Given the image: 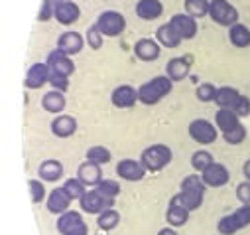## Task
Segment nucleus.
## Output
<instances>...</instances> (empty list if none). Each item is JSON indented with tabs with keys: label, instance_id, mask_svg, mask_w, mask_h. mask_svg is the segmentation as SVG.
Instances as JSON below:
<instances>
[{
	"label": "nucleus",
	"instance_id": "obj_1",
	"mask_svg": "<svg viewBox=\"0 0 250 235\" xmlns=\"http://www.w3.org/2000/svg\"><path fill=\"white\" fill-rule=\"evenodd\" d=\"M169 91H171V79L169 77H154L138 89V99L144 105H154L164 95H167Z\"/></svg>",
	"mask_w": 250,
	"mask_h": 235
},
{
	"label": "nucleus",
	"instance_id": "obj_2",
	"mask_svg": "<svg viewBox=\"0 0 250 235\" xmlns=\"http://www.w3.org/2000/svg\"><path fill=\"white\" fill-rule=\"evenodd\" d=\"M209 16L217 24L229 26V28L238 22V12L229 0H211L209 2Z\"/></svg>",
	"mask_w": 250,
	"mask_h": 235
},
{
	"label": "nucleus",
	"instance_id": "obj_3",
	"mask_svg": "<svg viewBox=\"0 0 250 235\" xmlns=\"http://www.w3.org/2000/svg\"><path fill=\"white\" fill-rule=\"evenodd\" d=\"M169 160H171V150L166 144H152L142 152L140 162L144 164L146 170L156 172V170H162Z\"/></svg>",
	"mask_w": 250,
	"mask_h": 235
},
{
	"label": "nucleus",
	"instance_id": "obj_4",
	"mask_svg": "<svg viewBox=\"0 0 250 235\" xmlns=\"http://www.w3.org/2000/svg\"><path fill=\"white\" fill-rule=\"evenodd\" d=\"M57 231L61 235H87V225L77 212H65L57 219Z\"/></svg>",
	"mask_w": 250,
	"mask_h": 235
},
{
	"label": "nucleus",
	"instance_id": "obj_5",
	"mask_svg": "<svg viewBox=\"0 0 250 235\" xmlns=\"http://www.w3.org/2000/svg\"><path fill=\"white\" fill-rule=\"evenodd\" d=\"M124 24H126V22H124V16L122 14L108 10V12H103L99 16V20H97L95 26L99 28V32L103 36H118L124 30Z\"/></svg>",
	"mask_w": 250,
	"mask_h": 235
},
{
	"label": "nucleus",
	"instance_id": "obj_6",
	"mask_svg": "<svg viewBox=\"0 0 250 235\" xmlns=\"http://www.w3.org/2000/svg\"><path fill=\"white\" fill-rule=\"evenodd\" d=\"M189 135L193 141H197L199 144H211L217 141V129L205 121V119H195L189 123Z\"/></svg>",
	"mask_w": 250,
	"mask_h": 235
},
{
	"label": "nucleus",
	"instance_id": "obj_7",
	"mask_svg": "<svg viewBox=\"0 0 250 235\" xmlns=\"http://www.w3.org/2000/svg\"><path fill=\"white\" fill-rule=\"evenodd\" d=\"M201 178H203L205 186H209V188H221V186H225L229 182L230 174H229V170H227L225 164L213 162L209 168H205L201 172Z\"/></svg>",
	"mask_w": 250,
	"mask_h": 235
},
{
	"label": "nucleus",
	"instance_id": "obj_8",
	"mask_svg": "<svg viewBox=\"0 0 250 235\" xmlns=\"http://www.w3.org/2000/svg\"><path fill=\"white\" fill-rule=\"evenodd\" d=\"M79 202H81L83 212H87V213H101V212L108 210L114 200L112 198H104L101 192L93 190V192H85V196Z\"/></svg>",
	"mask_w": 250,
	"mask_h": 235
},
{
	"label": "nucleus",
	"instance_id": "obj_9",
	"mask_svg": "<svg viewBox=\"0 0 250 235\" xmlns=\"http://www.w3.org/2000/svg\"><path fill=\"white\" fill-rule=\"evenodd\" d=\"M47 68H49V71H55V73H61V75L69 77L73 73V70H75V64L71 62V57L67 53H63L61 49H55L47 57Z\"/></svg>",
	"mask_w": 250,
	"mask_h": 235
},
{
	"label": "nucleus",
	"instance_id": "obj_10",
	"mask_svg": "<svg viewBox=\"0 0 250 235\" xmlns=\"http://www.w3.org/2000/svg\"><path fill=\"white\" fill-rule=\"evenodd\" d=\"M171 28L177 32V36L181 40H189L197 34V24H195V18H191L189 14H175L171 16L169 20Z\"/></svg>",
	"mask_w": 250,
	"mask_h": 235
},
{
	"label": "nucleus",
	"instance_id": "obj_11",
	"mask_svg": "<svg viewBox=\"0 0 250 235\" xmlns=\"http://www.w3.org/2000/svg\"><path fill=\"white\" fill-rule=\"evenodd\" d=\"M116 174L124 180H130V182H136V180H142L144 174H146V168L142 162H136V160H120L118 166H116Z\"/></svg>",
	"mask_w": 250,
	"mask_h": 235
},
{
	"label": "nucleus",
	"instance_id": "obj_12",
	"mask_svg": "<svg viewBox=\"0 0 250 235\" xmlns=\"http://www.w3.org/2000/svg\"><path fill=\"white\" fill-rule=\"evenodd\" d=\"M203 194L205 192H201V190H181L177 196L171 198L169 204H177V206L191 212V210H197L203 204Z\"/></svg>",
	"mask_w": 250,
	"mask_h": 235
},
{
	"label": "nucleus",
	"instance_id": "obj_13",
	"mask_svg": "<svg viewBox=\"0 0 250 235\" xmlns=\"http://www.w3.org/2000/svg\"><path fill=\"white\" fill-rule=\"evenodd\" d=\"M53 16L61 22V24H73L79 18V6L69 2V0H61L53 6Z\"/></svg>",
	"mask_w": 250,
	"mask_h": 235
},
{
	"label": "nucleus",
	"instance_id": "obj_14",
	"mask_svg": "<svg viewBox=\"0 0 250 235\" xmlns=\"http://www.w3.org/2000/svg\"><path fill=\"white\" fill-rule=\"evenodd\" d=\"M138 99V91L130 85H120L112 91V103L118 107V109H128L136 103Z\"/></svg>",
	"mask_w": 250,
	"mask_h": 235
},
{
	"label": "nucleus",
	"instance_id": "obj_15",
	"mask_svg": "<svg viewBox=\"0 0 250 235\" xmlns=\"http://www.w3.org/2000/svg\"><path fill=\"white\" fill-rule=\"evenodd\" d=\"M69 204H71V198H69V194L63 188H55L49 194V198H47V210L51 213H59V215L65 213L67 208H69Z\"/></svg>",
	"mask_w": 250,
	"mask_h": 235
},
{
	"label": "nucleus",
	"instance_id": "obj_16",
	"mask_svg": "<svg viewBox=\"0 0 250 235\" xmlns=\"http://www.w3.org/2000/svg\"><path fill=\"white\" fill-rule=\"evenodd\" d=\"M77 178L85 184V186H97L103 178H101V166L87 160L79 166V172H77Z\"/></svg>",
	"mask_w": 250,
	"mask_h": 235
},
{
	"label": "nucleus",
	"instance_id": "obj_17",
	"mask_svg": "<svg viewBox=\"0 0 250 235\" xmlns=\"http://www.w3.org/2000/svg\"><path fill=\"white\" fill-rule=\"evenodd\" d=\"M51 131L59 139H67V137H71L77 131V121L73 119V117H69V115H61V117H57V119L51 123Z\"/></svg>",
	"mask_w": 250,
	"mask_h": 235
},
{
	"label": "nucleus",
	"instance_id": "obj_18",
	"mask_svg": "<svg viewBox=\"0 0 250 235\" xmlns=\"http://www.w3.org/2000/svg\"><path fill=\"white\" fill-rule=\"evenodd\" d=\"M47 79H49V68H47V64H34V66L28 70L26 87L38 89V87H42Z\"/></svg>",
	"mask_w": 250,
	"mask_h": 235
},
{
	"label": "nucleus",
	"instance_id": "obj_19",
	"mask_svg": "<svg viewBox=\"0 0 250 235\" xmlns=\"http://www.w3.org/2000/svg\"><path fill=\"white\" fill-rule=\"evenodd\" d=\"M81 47H83V38L77 32H65V34H61L59 40H57V49H61L67 55L81 51Z\"/></svg>",
	"mask_w": 250,
	"mask_h": 235
},
{
	"label": "nucleus",
	"instance_id": "obj_20",
	"mask_svg": "<svg viewBox=\"0 0 250 235\" xmlns=\"http://www.w3.org/2000/svg\"><path fill=\"white\" fill-rule=\"evenodd\" d=\"M238 99H240V93L234 87H219L213 101H215V105H219V109H230V111H234Z\"/></svg>",
	"mask_w": 250,
	"mask_h": 235
},
{
	"label": "nucleus",
	"instance_id": "obj_21",
	"mask_svg": "<svg viewBox=\"0 0 250 235\" xmlns=\"http://www.w3.org/2000/svg\"><path fill=\"white\" fill-rule=\"evenodd\" d=\"M215 123L223 133H229V131H232L234 127L240 125V117L230 109H219L217 115H215Z\"/></svg>",
	"mask_w": 250,
	"mask_h": 235
},
{
	"label": "nucleus",
	"instance_id": "obj_22",
	"mask_svg": "<svg viewBox=\"0 0 250 235\" xmlns=\"http://www.w3.org/2000/svg\"><path fill=\"white\" fill-rule=\"evenodd\" d=\"M162 2L160 0H140L136 4V14L144 20H156L162 14Z\"/></svg>",
	"mask_w": 250,
	"mask_h": 235
},
{
	"label": "nucleus",
	"instance_id": "obj_23",
	"mask_svg": "<svg viewBox=\"0 0 250 235\" xmlns=\"http://www.w3.org/2000/svg\"><path fill=\"white\" fill-rule=\"evenodd\" d=\"M134 49H136V55L140 57V60H144V62H152V60H156V57L160 55V46L154 40H150V38L140 40Z\"/></svg>",
	"mask_w": 250,
	"mask_h": 235
},
{
	"label": "nucleus",
	"instance_id": "obj_24",
	"mask_svg": "<svg viewBox=\"0 0 250 235\" xmlns=\"http://www.w3.org/2000/svg\"><path fill=\"white\" fill-rule=\"evenodd\" d=\"M187 73H189V64H187V60H183V57H173V60H169L167 77L171 81H181L187 77Z\"/></svg>",
	"mask_w": 250,
	"mask_h": 235
},
{
	"label": "nucleus",
	"instance_id": "obj_25",
	"mask_svg": "<svg viewBox=\"0 0 250 235\" xmlns=\"http://www.w3.org/2000/svg\"><path fill=\"white\" fill-rule=\"evenodd\" d=\"M229 38H230V44L234 47H248L250 46V30L244 24H238L236 22L234 26H230Z\"/></svg>",
	"mask_w": 250,
	"mask_h": 235
},
{
	"label": "nucleus",
	"instance_id": "obj_26",
	"mask_svg": "<svg viewBox=\"0 0 250 235\" xmlns=\"http://www.w3.org/2000/svg\"><path fill=\"white\" fill-rule=\"evenodd\" d=\"M61 174H63V166H61V162H57V160H45L40 166V178H43L47 182L59 180Z\"/></svg>",
	"mask_w": 250,
	"mask_h": 235
},
{
	"label": "nucleus",
	"instance_id": "obj_27",
	"mask_svg": "<svg viewBox=\"0 0 250 235\" xmlns=\"http://www.w3.org/2000/svg\"><path fill=\"white\" fill-rule=\"evenodd\" d=\"M42 105L49 113H59V111H63V107H65V97H63V93H61V91H55L53 89V91H49V93L43 95Z\"/></svg>",
	"mask_w": 250,
	"mask_h": 235
},
{
	"label": "nucleus",
	"instance_id": "obj_28",
	"mask_svg": "<svg viewBox=\"0 0 250 235\" xmlns=\"http://www.w3.org/2000/svg\"><path fill=\"white\" fill-rule=\"evenodd\" d=\"M158 40H160L162 46H166V47H177L179 42H181V38L177 36V32L171 28L169 22L158 28Z\"/></svg>",
	"mask_w": 250,
	"mask_h": 235
},
{
	"label": "nucleus",
	"instance_id": "obj_29",
	"mask_svg": "<svg viewBox=\"0 0 250 235\" xmlns=\"http://www.w3.org/2000/svg\"><path fill=\"white\" fill-rule=\"evenodd\" d=\"M166 217H167L169 225L179 227V225H183L187 219H189V210H185V208H181V206H177V204H169Z\"/></svg>",
	"mask_w": 250,
	"mask_h": 235
},
{
	"label": "nucleus",
	"instance_id": "obj_30",
	"mask_svg": "<svg viewBox=\"0 0 250 235\" xmlns=\"http://www.w3.org/2000/svg\"><path fill=\"white\" fill-rule=\"evenodd\" d=\"M185 10L191 18H203L209 14V0H185Z\"/></svg>",
	"mask_w": 250,
	"mask_h": 235
},
{
	"label": "nucleus",
	"instance_id": "obj_31",
	"mask_svg": "<svg viewBox=\"0 0 250 235\" xmlns=\"http://www.w3.org/2000/svg\"><path fill=\"white\" fill-rule=\"evenodd\" d=\"M118 221H120V215H118V212H114V210H104V212H101L99 213V219H97V223H99V227L101 229H114L116 225H118Z\"/></svg>",
	"mask_w": 250,
	"mask_h": 235
},
{
	"label": "nucleus",
	"instance_id": "obj_32",
	"mask_svg": "<svg viewBox=\"0 0 250 235\" xmlns=\"http://www.w3.org/2000/svg\"><path fill=\"white\" fill-rule=\"evenodd\" d=\"M63 190L69 194L71 200H81L85 196V184L79 180V178H69L65 184H63Z\"/></svg>",
	"mask_w": 250,
	"mask_h": 235
},
{
	"label": "nucleus",
	"instance_id": "obj_33",
	"mask_svg": "<svg viewBox=\"0 0 250 235\" xmlns=\"http://www.w3.org/2000/svg\"><path fill=\"white\" fill-rule=\"evenodd\" d=\"M217 229H219V233H221V235H234V233L240 229V225L236 223L234 215H232V213H229V215H225V217H221V219H219Z\"/></svg>",
	"mask_w": 250,
	"mask_h": 235
},
{
	"label": "nucleus",
	"instance_id": "obj_34",
	"mask_svg": "<svg viewBox=\"0 0 250 235\" xmlns=\"http://www.w3.org/2000/svg\"><path fill=\"white\" fill-rule=\"evenodd\" d=\"M213 164V156H211V152H207V150H197L193 156H191V166L195 168V170H199V172H203L205 168H209Z\"/></svg>",
	"mask_w": 250,
	"mask_h": 235
},
{
	"label": "nucleus",
	"instance_id": "obj_35",
	"mask_svg": "<svg viewBox=\"0 0 250 235\" xmlns=\"http://www.w3.org/2000/svg\"><path fill=\"white\" fill-rule=\"evenodd\" d=\"M87 160H91V162H95V164L101 166V164H104V162L110 160V152L104 146H91L87 150Z\"/></svg>",
	"mask_w": 250,
	"mask_h": 235
},
{
	"label": "nucleus",
	"instance_id": "obj_36",
	"mask_svg": "<svg viewBox=\"0 0 250 235\" xmlns=\"http://www.w3.org/2000/svg\"><path fill=\"white\" fill-rule=\"evenodd\" d=\"M97 192H101L104 198H112L114 200V196H118V192H120V186L114 180H101L97 184Z\"/></svg>",
	"mask_w": 250,
	"mask_h": 235
},
{
	"label": "nucleus",
	"instance_id": "obj_37",
	"mask_svg": "<svg viewBox=\"0 0 250 235\" xmlns=\"http://www.w3.org/2000/svg\"><path fill=\"white\" fill-rule=\"evenodd\" d=\"M205 182H203V178L201 176H195V174H191V176H185L183 178V182H181V190H201V192H205Z\"/></svg>",
	"mask_w": 250,
	"mask_h": 235
},
{
	"label": "nucleus",
	"instance_id": "obj_38",
	"mask_svg": "<svg viewBox=\"0 0 250 235\" xmlns=\"http://www.w3.org/2000/svg\"><path fill=\"white\" fill-rule=\"evenodd\" d=\"M223 137H225V141H227L229 144H240V142L246 139V129H244V125H238V127H234L232 131L223 133Z\"/></svg>",
	"mask_w": 250,
	"mask_h": 235
},
{
	"label": "nucleus",
	"instance_id": "obj_39",
	"mask_svg": "<svg viewBox=\"0 0 250 235\" xmlns=\"http://www.w3.org/2000/svg\"><path fill=\"white\" fill-rule=\"evenodd\" d=\"M232 215H234L236 223L240 225V229L246 227V225H250V204H242L238 210L232 212Z\"/></svg>",
	"mask_w": 250,
	"mask_h": 235
},
{
	"label": "nucleus",
	"instance_id": "obj_40",
	"mask_svg": "<svg viewBox=\"0 0 250 235\" xmlns=\"http://www.w3.org/2000/svg\"><path fill=\"white\" fill-rule=\"evenodd\" d=\"M47 81H49L51 87H55V91H61V93H63L67 89V85H69L67 75H61V73H55V71H49V79Z\"/></svg>",
	"mask_w": 250,
	"mask_h": 235
},
{
	"label": "nucleus",
	"instance_id": "obj_41",
	"mask_svg": "<svg viewBox=\"0 0 250 235\" xmlns=\"http://www.w3.org/2000/svg\"><path fill=\"white\" fill-rule=\"evenodd\" d=\"M195 93H197V99L199 101H213L215 99V93H217V87L211 85V83H201Z\"/></svg>",
	"mask_w": 250,
	"mask_h": 235
},
{
	"label": "nucleus",
	"instance_id": "obj_42",
	"mask_svg": "<svg viewBox=\"0 0 250 235\" xmlns=\"http://www.w3.org/2000/svg\"><path fill=\"white\" fill-rule=\"evenodd\" d=\"M45 196V190H43V184L38 182V180H30V198L34 204H40Z\"/></svg>",
	"mask_w": 250,
	"mask_h": 235
},
{
	"label": "nucleus",
	"instance_id": "obj_43",
	"mask_svg": "<svg viewBox=\"0 0 250 235\" xmlns=\"http://www.w3.org/2000/svg\"><path fill=\"white\" fill-rule=\"evenodd\" d=\"M87 42H89V46H91L93 49H99V47L103 46V34L99 32L97 26L89 28V32H87Z\"/></svg>",
	"mask_w": 250,
	"mask_h": 235
},
{
	"label": "nucleus",
	"instance_id": "obj_44",
	"mask_svg": "<svg viewBox=\"0 0 250 235\" xmlns=\"http://www.w3.org/2000/svg\"><path fill=\"white\" fill-rule=\"evenodd\" d=\"M236 198L240 204H250V182H242L236 186Z\"/></svg>",
	"mask_w": 250,
	"mask_h": 235
},
{
	"label": "nucleus",
	"instance_id": "obj_45",
	"mask_svg": "<svg viewBox=\"0 0 250 235\" xmlns=\"http://www.w3.org/2000/svg\"><path fill=\"white\" fill-rule=\"evenodd\" d=\"M234 113H236L238 117H246V115L250 113V99L244 97V95H240V99H238V103H236V107H234Z\"/></svg>",
	"mask_w": 250,
	"mask_h": 235
},
{
	"label": "nucleus",
	"instance_id": "obj_46",
	"mask_svg": "<svg viewBox=\"0 0 250 235\" xmlns=\"http://www.w3.org/2000/svg\"><path fill=\"white\" fill-rule=\"evenodd\" d=\"M53 6H55V4H51V0H43L38 18H40V20H49V16L53 14Z\"/></svg>",
	"mask_w": 250,
	"mask_h": 235
},
{
	"label": "nucleus",
	"instance_id": "obj_47",
	"mask_svg": "<svg viewBox=\"0 0 250 235\" xmlns=\"http://www.w3.org/2000/svg\"><path fill=\"white\" fill-rule=\"evenodd\" d=\"M242 172H244V178L250 182V158H248V160L242 164Z\"/></svg>",
	"mask_w": 250,
	"mask_h": 235
},
{
	"label": "nucleus",
	"instance_id": "obj_48",
	"mask_svg": "<svg viewBox=\"0 0 250 235\" xmlns=\"http://www.w3.org/2000/svg\"><path fill=\"white\" fill-rule=\"evenodd\" d=\"M158 235H177V233H175L173 229H162V231H160Z\"/></svg>",
	"mask_w": 250,
	"mask_h": 235
},
{
	"label": "nucleus",
	"instance_id": "obj_49",
	"mask_svg": "<svg viewBox=\"0 0 250 235\" xmlns=\"http://www.w3.org/2000/svg\"><path fill=\"white\" fill-rule=\"evenodd\" d=\"M57 2H61V0H57Z\"/></svg>",
	"mask_w": 250,
	"mask_h": 235
}]
</instances>
